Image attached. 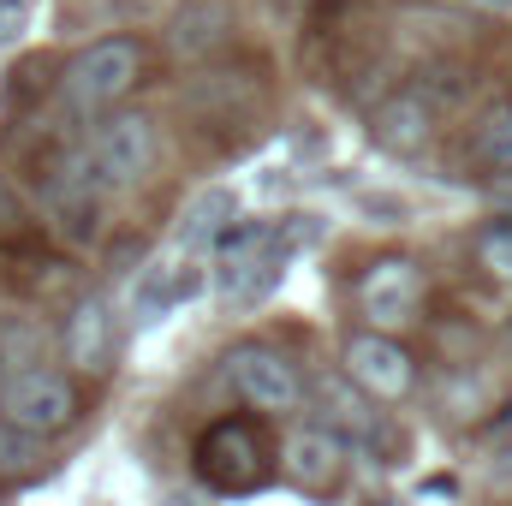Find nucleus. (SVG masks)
Listing matches in <instances>:
<instances>
[{"mask_svg":"<svg viewBox=\"0 0 512 506\" xmlns=\"http://www.w3.org/2000/svg\"><path fill=\"white\" fill-rule=\"evenodd\" d=\"M477 149H483V161L495 167V173H512V114H489L483 131H477Z\"/></svg>","mask_w":512,"mask_h":506,"instance_id":"2eb2a0df","label":"nucleus"},{"mask_svg":"<svg viewBox=\"0 0 512 506\" xmlns=\"http://www.w3.org/2000/svg\"><path fill=\"white\" fill-rule=\"evenodd\" d=\"M429 131H435V120L417 96H393V102L376 108V143L393 149V155H417L429 143Z\"/></svg>","mask_w":512,"mask_h":506,"instance_id":"ddd939ff","label":"nucleus"},{"mask_svg":"<svg viewBox=\"0 0 512 506\" xmlns=\"http://www.w3.org/2000/svg\"><path fill=\"white\" fill-rule=\"evenodd\" d=\"M316 405H322V429H334L340 441H370L376 435L370 393L352 376H322L316 381Z\"/></svg>","mask_w":512,"mask_h":506,"instance_id":"9b49d317","label":"nucleus"},{"mask_svg":"<svg viewBox=\"0 0 512 506\" xmlns=\"http://www.w3.org/2000/svg\"><path fill=\"white\" fill-rule=\"evenodd\" d=\"M137 42L126 36H108V42H90L72 66H66V108L72 114H102L108 102H120L131 84H137Z\"/></svg>","mask_w":512,"mask_h":506,"instance_id":"f257e3e1","label":"nucleus"},{"mask_svg":"<svg viewBox=\"0 0 512 506\" xmlns=\"http://www.w3.org/2000/svg\"><path fill=\"white\" fill-rule=\"evenodd\" d=\"M0 417L30 429V435H54L78 417V387L60 376V370H42V364H24L0 381Z\"/></svg>","mask_w":512,"mask_h":506,"instance_id":"f03ea898","label":"nucleus"},{"mask_svg":"<svg viewBox=\"0 0 512 506\" xmlns=\"http://www.w3.org/2000/svg\"><path fill=\"white\" fill-rule=\"evenodd\" d=\"M155 161V126L143 114H120L96 131V149H90V179L102 185H137Z\"/></svg>","mask_w":512,"mask_h":506,"instance_id":"39448f33","label":"nucleus"},{"mask_svg":"<svg viewBox=\"0 0 512 506\" xmlns=\"http://www.w3.org/2000/svg\"><path fill=\"white\" fill-rule=\"evenodd\" d=\"M227 227H239V197H233L227 185H209V191H197V197L185 203V215H179V227H173V251L179 256L209 251V245H221Z\"/></svg>","mask_w":512,"mask_h":506,"instance_id":"9d476101","label":"nucleus"},{"mask_svg":"<svg viewBox=\"0 0 512 506\" xmlns=\"http://www.w3.org/2000/svg\"><path fill=\"white\" fill-rule=\"evenodd\" d=\"M477 12H512V0H471Z\"/></svg>","mask_w":512,"mask_h":506,"instance_id":"f3484780","label":"nucleus"},{"mask_svg":"<svg viewBox=\"0 0 512 506\" xmlns=\"http://www.w3.org/2000/svg\"><path fill=\"white\" fill-rule=\"evenodd\" d=\"M36 459H42V435H30V429H18V423L0 417V483L36 471Z\"/></svg>","mask_w":512,"mask_h":506,"instance_id":"4468645a","label":"nucleus"},{"mask_svg":"<svg viewBox=\"0 0 512 506\" xmlns=\"http://www.w3.org/2000/svg\"><path fill=\"white\" fill-rule=\"evenodd\" d=\"M280 471L292 477V489H304V495H328V489L346 477V441H340L334 429H322V423H304V429L286 435V447H280Z\"/></svg>","mask_w":512,"mask_h":506,"instance_id":"423d86ee","label":"nucleus"},{"mask_svg":"<svg viewBox=\"0 0 512 506\" xmlns=\"http://www.w3.org/2000/svg\"><path fill=\"white\" fill-rule=\"evenodd\" d=\"M197 292H203V268H197L191 256L167 251V256H155V262L137 274V316H143V322H155V316H167V310L191 304Z\"/></svg>","mask_w":512,"mask_h":506,"instance_id":"1a4fd4ad","label":"nucleus"},{"mask_svg":"<svg viewBox=\"0 0 512 506\" xmlns=\"http://www.w3.org/2000/svg\"><path fill=\"white\" fill-rule=\"evenodd\" d=\"M477 262H483L495 280H512V221H501V227H483V233H477Z\"/></svg>","mask_w":512,"mask_h":506,"instance_id":"dca6fc26","label":"nucleus"},{"mask_svg":"<svg viewBox=\"0 0 512 506\" xmlns=\"http://www.w3.org/2000/svg\"><path fill=\"white\" fill-rule=\"evenodd\" d=\"M358 298H364V316H370L376 328H399V322L417 310V298H423V274H417L411 256H382V262L364 268Z\"/></svg>","mask_w":512,"mask_h":506,"instance_id":"6e6552de","label":"nucleus"},{"mask_svg":"<svg viewBox=\"0 0 512 506\" xmlns=\"http://www.w3.org/2000/svg\"><path fill=\"white\" fill-rule=\"evenodd\" d=\"M227 381H233V393L245 405H256V411H292L304 399L298 364L286 352H274V346H256V340L227 352Z\"/></svg>","mask_w":512,"mask_h":506,"instance_id":"20e7f679","label":"nucleus"},{"mask_svg":"<svg viewBox=\"0 0 512 506\" xmlns=\"http://www.w3.org/2000/svg\"><path fill=\"white\" fill-rule=\"evenodd\" d=\"M197 477L209 489H221V495L262 489L268 465H262V441H256L251 423H215V429H203V441H197Z\"/></svg>","mask_w":512,"mask_h":506,"instance_id":"7ed1b4c3","label":"nucleus"},{"mask_svg":"<svg viewBox=\"0 0 512 506\" xmlns=\"http://www.w3.org/2000/svg\"><path fill=\"white\" fill-rule=\"evenodd\" d=\"M346 376L358 381L370 399H405L411 393V352L399 346V340H387V334H352V346H346Z\"/></svg>","mask_w":512,"mask_h":506,"instance_id":"0eeeda50","label":"nucleus"},{"mask_svg":"<svg viewBox=\"0 0 512 506\" xmlns=\"http://www.w3.org/2000/svg\"><path fill=\"white\" fill-rule=\"evenodd\" d=\"M66 358L78 370H102L114 358V310L102 298H84L72 310V322H66Z\"/></svg>","mask_w":512,"mask_h":506,"instance_id":"f8f14e48","label":"nucleus"},{"mask_svg":"<svg viewBox=\"0 0 512 506\" xmlns=\"http://www.w3.org/2000/svg\"><path fill=\"white\" fill-rule=\"evenodd\" d=\"M507 114H512V102H507Z\"/></svg>","mask_w":512,"mask_h":506,"instance_id":"a211bd4d","label":"nucleus"}]
</instances>
